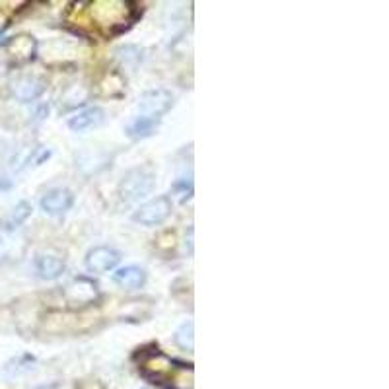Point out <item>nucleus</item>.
<instances>
[{"instance_id":"5","label":"nucleus","mask_w":389,"mask_h":389,"mask_svg":"<svg viewBox=\"0 0 389 389\" xmlns=\"http://www.w3.org/2000/svg\"><path fill=\"white\" fill-rule=\"evenodd\" d=\"M121 263V253L113 247H93L86 255V269L90 272H110Z\"/></svg>"},{"instance_id":"12","label":"nucleus","mask_w":389,"mask_h":389,"mask_svg":"<svg viewBox=\"0 0 389 389\" xmlns=\"http://www.w3.org/2000/svg\"><path fill=\"white\" fill-rule=\"evenodd\" d=\"M156 127H158V121L156 119L135 117L128 123L127 133L131 138H146V136L152 135Z\"/></svg>"},{"instance_id":"8","label":"nucleus","mask_w":389,"mask_h":389,"mask_svg":"<svg viewBox=\"0 0 389 389\" xmlns=\"http://www.w3.org/2000/svg\"><path fill=\"white\" fill-rule=\"evenodd\" d=\"M105 119L102 107H88V110L78 111L77 115L68 119V128L74 131V133H86L90 128L100 127Z\"/></svg>"},{"instance_id":"20","label":"nucleus","mask_w":389,"mask_h":389,"mask_svg":"<svg viewBox=\"0 0 389 389\" xmlns=\"http://www.w3.org/2000/svg\"><path fill=\"white\" fill-rule=\"evenodd\" d=\"M37 389H62V388H59V385H41V388H37Z\"/></svg>"},{"instance_id":"14","label":"nucleus","mask_w":389,"mask_h":389,"mask_svg":"<svg viewBox=\"0 0 389 389\" xmlns=\"http://www.w3.org/2000/svg\"><path fill=\"white\" fill-rule=\"evenodd\" d=\"M173 341H176V345L179 348H183V350H193L194 348V325L193 322H187L183 323L178 331H176V335H173Z\"/></svg>"},{"instance_id":"15","label":"nucleus","mask_w":389,"mask_h":389,"mask_svg":"<svg viewBox=\"0 0 389 389\" xmlns=\"http://www.w3.org/2000/svg\"><path fill=\"white\" fill-rule=\"evenodd\" d=\"M34 364L35 360L32 356H20V358H16V360H12V362L4 366V374L8 378H14V376H20V374L32 372L34 370Z\"/></svg>"},{"instance_id":"7","label":"nucleus","mask_w":389,"mask_h":389,"mask_svg":"<svg viewBox=\"0 0 389 389\" xmlns=\"http://www.w3.org/2000/svg\"><path fill=\"white\" fill-rule=\"evenodd\" d=\"M72 203H74V194L70 193L68 189L59 187V189H51V191L43 194L41 211L45 214H51V216H59V214L70 211Z\"/></svg>"},{"instance_id":"9","label":"nucleus","mask_w":389,"mask_h":389,"mask_svg":"<svg viewBox=\"0 0 389 389\" xmlns=\"http://www.w3.org/2000/svg\"><path fill=\"white\" fill-rule=\"evenodd\" d=\"M35 272L43 280L59 279L60 275L65 272V261L55 257V255H39L35 259Z\"/></svg>"},{"instance_id":"2","label":"nucleus","mask_w":389,"mask_h":389,"mask_svg":"<svg viewBox=\"0 0 389 389\" xmlns=\"http://www.w3.org/2000/svg\"><path fill=\"white\" fill-rule=\"evenodd\" d=\"M173 105V95L168 90H148L140 95V100L136 103V111H138V117H148V119H158L168 113Z\"/></svg>"},{"instance_id":"4","label":"nucleus","mask_w":389,"mask_h":389,"mask_svg":"<svg viewBox=\"0 0 389 389\" xmlns=\"http://www.w3.org/2000/svg\"><path fill=\"white\" fill-rule=\"evenodd\" d=\"M45 80L34 74H24V77H18L12 80L10 84V92L16 98L18 102L29 103L37 100L43 92H45Z\"/></svg>"},{"instance_id":"21","label":"nucleus","mask_w":389,"mask_h":389,"mask_svg":"<svg viewBox=\"0 0 389 389\" xmlns=\"http://www.w3.org/2000/svg\"><path fill=\"white\" fill-rule=\"evenodd\" d=\"M0 247H2V237H0Z\"/></svg>"},{"instance_id":"16","label":"nucleus","mask_w":389,"mask_h":389,"mask_svg":"<svg viewBox=\"0 0 389 389\" xmlns=\"http://www.w3.org/2000/svg\"><path fill=\"white\" fill-rule=\"evenodd\" d=\"M88 88L84 86H70L67 90V93L62 95V102L67 107H74V105H82V103L88 100Z\"/></svg>"},{"instance_id":"10","label":"nucleus","mask_w":389,"mask_h":389,"mask_svg":"<svg viewBox=\"0 0 389 389\" xmlns=\"http://www.w3.org/2000/svg\"><path fill=\"white\" fill-rule=\"evenodd\" d=\"M113 280L117 282L119 286L131 288V290H133V288L144 286V282H146V272H144L140 267L131 265V267L119 269V271L113 275Z\"/></svg>"},{"instance_id":"18","label":"nucleus","mask_w":389,"mask_h":389,"mask_svg":"<svg viewBox=\"0 0 389 389\" xmlns=\"http://www.w3.org/2000/svg\"><path fill=\"white\" fill-rule=\"evenodd\" d=\"M173 191L179 194V199L181 201H185L191 197V191H193V185H191V181H185V179H179L178 183L173 185Z\"/></svg>"},{"instance_id":"13","label":"nucleus","mask_w":389,"mask_h":389,"mask_svg":"<svg viewBox=\"0 0 389 389\" xmlns=\"http://www.w3.org/2000/svg\"><path fill=\"white\" fill-rule=\"evenodd\" d=\"M115 55L121 60V65L127 68H136L138 62L143 60V53L135 45H123V47H119L117 51H115Z\"/></svg>"},{"instance_id":"19","label":"nucleus","mask_w":389,"mask_h":389,"mask_svg":"<svg viewBox=\"0 0 389 389\" xmlns=\"http://www.w3.org/2000/svg\"><path fill=\"white\" fill-rule=\"evenodd\" d=\"M12 187V183H10L6 178H0V191H4V189H10Z\"/></svg>"},{"instance_id":"3","label":"nucleus","mask_w":389,"mask_h":389,"mask_svg":"<svg viewBox=\"0 0 389 389\" xmlns=\"http://www.w3.org/2000/svg\"><path fill=\"white\" fill-rule=\"evenodd\" d=\"M169 214H171V201H169V197L161 194L148 203L140 204L138 211L133 214V220L136 224H143V226H158L168 218Z\"/></svg>"},{"instance_id":"1","label":"nucleus","mask_w":389,"mask_h":389,"mask_svg":"<svg viewBox=\"0 0 389 389\" xmlns=\"http://www.w3.org/2000/svg\"><path fill=\"white\" fill-rule=\"evenodd\" d=\"M156 176L150 168H135L127 171L119 183V199L125 204L138 203L152 193Z\"/></svg>"},{"instance_id":"11","label":"nucleus","mask_w":389,"mask_h":389,"mask_svg":"<svg viewBox=\"0 0 389 389\" xmlns=\"http://www.w3.org/2000/svg\"><path fill=\"white\" fill-rule=\"evenodd\" d=\"M6 49L18 60H29L34 59L35 55V41L32 37H27V35H18L14 39H10Z\"/></svg>"},{"instance_id":"6","label":"nucleus","mask_w":389,"mask_h":389,"mask_svg":"<svg viewBox=\"0 0 389 389\" xmlns=\"http://www.w3.org/2000/svg\"><path fill=\"white\" fill-rule=\"evenodd\" d=\"M65 296H67L68 304L72 305H84L92 304L93 300L98 298V286L95 282L86 277H80V279H74L65 290Z\"/></svg>"},{"instance_id":"17","label":"nucleus","mask_w":389,"mask_h":389,"mask_svg":"<svg viewBox=\"0 0 389 389\" xmlns=\"http://www.w3.org/2000/svg\"><path fill=\"white\" fill-rule=\"evenodd\" d=\"M32 214V204L29 203H20L16 204V209L14 211L10 212V216H8V222H6V228H18L22 222H26L27 220V216Z\"/></svg>"}]
</instances>
